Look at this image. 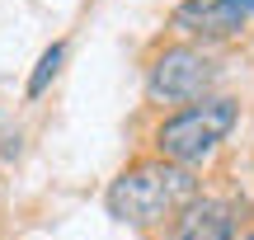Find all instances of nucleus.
<instances>
[{
  "label": "nucleus",
  "mask_w": 254,
  "mask_h": 240,
  "mask_svg": "<svg viewBox=\"0 0 254 240\" xmlns=\"http://www.w3.org/2000/svg\"><path fill=\"white\" fill-rule=\"evenodd\" d=\"M250 240H254V236H250Z\"/></svg>",
  "instance_id": "obj_7"
},
{
  "label": "nucleus",
  "mask_w": 254,
  "mask_h": 240,
  "mask_svg": "<svg viewBox=\"0 0 254 240\" xmlns=\"http://www.w3.org/2000/svg\"><path fill=\"white\" fill-rule=\"evenodd\" d=\"M254 14V0H184L174 9V28L193 38H231Z\"/></svg>",
  "instance_id": "obj_4"
},
{
  "label": "nucleus",
  "mask_w": 254,
  "mask_h": 240,
  "mask_svg": "<svg viewBox=\"0 0 254 240\" xmlns=\"http://www.w3.org/2000/svg\"><path fill=\"white\" fill-rule=\"evenodd\" d=\"M62 61H66V47H62V43H52L43 57H38V71H33V80H28V94H43V90H47V80L62 71Z\"/></svg>",
  "instance_id": "obj_6"
},
{
  "label": "nucleus",
  "mask_w": 254,
  "mask_h": 240,
  "mask_svg": "<svg viewBox=\"0 0 254 240\" xmlns=\"http://www.w3.org/2000/svg\"><path fill=\"white\" fill-rule=\"evenodd\" d=\"M217 80V66L198 52V47H170L160 61L151 66V80H146V94L155 104H189L202 99V90Z\"/></svg>",
  "instance_id": "obj_3"
},
{
  "label": "nucleus",
  "mask_w": 254,
  "mask_h": 240,
  "mask_svg": "<svg viewBox=\"0 0 254 240\" xmlns=\"http://www.w3.org/2000/svg\"><path fill=\"white\" fill-rule=\"evenodd\" d=\"M189 198H198V179L174 160H151V165L127 170L109 188V212L132 226H155L174 217Z\"/></svg>",
  "instance_id": "obj_1"
},
{
  "label": "nucleus",
  "mask_w": 254,
  "mask_h": 240,
  "mask_svg": "<svg viewBox=\"0 0 254 240\" xmlns=\"http://www.w3.org/2000/svg\"><path fill=\"white\" fill-rule=\"evenodd\" d=\"M231 203L221 198H189L179 207V222H174L170 240H231Z\"/></svg>",
  "instance_id": "obj_5"
},
{
  "label": "nucleus",
  "mask_w": 254,
  "mask_h": 240,
  "mask_svg": "<svg viewBox=\"0 0 254 240\" xmlns=\"http://www.w3.org/2000/svg\"><path fill=\"white\" fill-rule=\"evenodd\" d=\"M231 127H236V104L231 99H207V104H193L179 118L165 122L155 146H160V156L174 160V165H193V160H202L207 151H217V141L226 137Z\"/></svg>",
  "instance_id": "obj_2"
}]
</instances>
